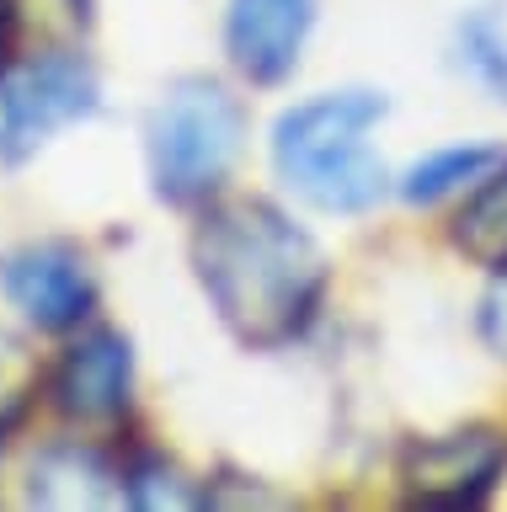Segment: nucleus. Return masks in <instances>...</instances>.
I'll use <instances>...</instances> for the list:
<instances>
[{
  "label": "nucleus",
  "instance_id": "f257e3e1",
  "mask_svg": "<svg viewBox=\"0 0 507 512\" xmlns=\"http://www.w3.org/2000/svg\"><path fill=\"white\" fill-rule=\"evenodd\" d=\"M193 262L219 320L251 347H283L310 326L326 283L315 240L273 203L235 198L209 208L193 235Z\"/></svg>",
  "mask_w": 507,
  "mask_h": 512
},
{
  "label": "nucleus",
  "instance_id": "f03ea898",
  "mask_svg": "<svg viewBox=\"0 0 507 512\" xmlns=\"http://www.w3.org/2000/svg\"><path fill=\"white\" fill-rule=\"evenodd\" d=\"M385 118V96L331 91L289 107L273 128L278 176L326 214H363L385 198V160L369 150V128Z\"/></svg>",
  "mask_w": 507,
  "mask_h": 512
},
{
  "label": "nucleus",
  "instance_id": "7ed1b4c3",
  "mask_svg": "<svg viewBox=\"0 0 507 512\" xmlns=\"http://www.w3.org/2000/svg\"><path fill=\"white\" fill-rule=\"evenodd\" d=\"M241 128V102L219 80H177L150 118V171L161 198H209L241 150Z\"/></svg>",
  "mask_w": 507,
  "mask_h": 512
},
{
  "label": "nucleus",
  "instance_id": "20e7f679",
  "mask_svg": "<svg viewBox=\"0 0 507 512\" xmlns=\"http://www.w3.org/2000/svg\"><path fill=\"white\" fill-rule=\"evenodd\" d=\"M97 112V75L70 54H43L33 64L0 70V160H27L59 128Z\"/></svg>",
  "mask_w": 507,
  "mask_h": 512
},
{
  "label": "nucleus",
  "instance_id": "39448f33",
  "mask_svg": "<svg viewBox=\"0 0 507 512\" xmlns=\"http://www.w3.org/2000/svg\"><path fill=\"white\" fill-rule=\"evenodd\" d=\"M502 464H507V443L497 432L465 427V432L411 443L401 459V480L417 507H470L497 486Z\"/></svg>",
  "mask_w": 507,
  "mask_h": 512
},
{
  "label": "nucleus",
  "instance_id": "423d86ee",
  "mask_svg": "<svg viewBox=\"0 0 507 512\" xmlns=\"http://www.w3.org/2000/svg\"><path fill=\"white\" fill-rule=\"evenodd\" d=\"M0 288H6V299L17 304L38 331L81 326V320L91 315V304H97L91 267L81 262V251L59 246V240H43V246H27L17 256H6Z\"/></svg>",
  "mask_w": 507,
  "mask_h": 512
},
{
  "label": "nucleus",
  "instance_id": "0eeeda50",
  "mask_svg": "<svg viewBox=\"0 0 507 512\" xmlns=\"http://www.w3.org/2000/svg\"><path fill=\"white\" fill-rule=\"evenodd\" d=\"M129 384H134V352L118 331H91L81 336L54 374V400L70 422L107 427L129 411Z\"/></svg>",
  "mask_w": 507,
  "mask_h": 512
},
{
  "label": "nucleus",
  "instance_id": "6e6552de",
  "mask_svg": "<svg viewBox=\"0 0 507 512\" xmlns=\"http://www.w3.org/2000/svg\"><path fill=\"white\" fill-rule=\"evenodd\" d=\"M315 22V0H230L225 48L235 70L251 80H283L299 64L305 32Z\"/></svg>",
  "mask_w": 507,
  "mask_h": 512
},
{
  "label": "nucleus",
  "instance_id": "1a4fd4ad",
  "mask_svg": "<svg viewBox=\"0 0 507 512\" xmlns=\"http://www.w3.org/2000/svg\"><path fill=\"white\" fill-rule=\"evenodd\" d=\"M27 502L54 507V512H97V507L129 502V480L91 448L59 443L38 454L33 475H27Z\"/></svg>",
  "mask_w": 507,
  "mask_h": 512
},
{
  "label": "nucleus",
  "instance_id": "9d476101",
  "mask_svg": "<svg viewBox=\"0 0 507 512\" xmlns=\"http://www.w3.org/2000/svg\"><path fill=\"white\" fill-rule=\"evenodd\" d=\"M454 240L465 256H475V262L507 267V166L491 176L486 187H475L465 214L454 219Z\"/></svg>",
  "mask_w": 507,
  "mask_h": 512
},
{
  "label": "nucleus",
  "instance_id": "9b49d317",
  "mask_svg": "<svg viewBox=\"0 0 507 512\" xmlns=\"http://www.w3.org/2000/svg\"><path fill=\"white\" fill-rule=\"evenodd\" d=\"M491 166H497V150H491V144H459V150H438V155H427L422 166H411L406 198H411V203H438L443 192L475 182V176L491 171Z\"/></svg>",
  "mask_w": 507,
  "mask_h": 512
},
{
  "label": "nucleus",
  "instance_id": "f8f14e48",
  "mask_svg": "<svg viewBox=\"0 0 507 512\" xmlns=\"http://www.w3.org/2000/svg\"><path fill=\"white\" fill-rule=\"evenodd\" d=\"M33 390H38V352L0 326V432L33 406Z\"/></svg>",
  "mask_w": 507,
  "mask_h": 512
},
{
  "label": "nucleus",
  "instance_id": "ddd939ff",
  "mask_svg": "<svg viewBox=\"0 0 507 512\" xmlns=\"http://www.w3.org/2000/svg\"><path fill=\"white\" fill-rule=\"evenodd\" d=\"M465 38V59H470V70L486 80L491 91L507 102V32L497 27V16H475V22L459 32Z\"/></svg>",
  "mask_w": 507,
  "mask_h": 512
},
{
  "label": "nucleus",
  "instance_id": "4468645a",
  "mask_svg": "<svg viewBox=\"0 0 507 512\" xmlns=\"http://www.w3.org/2000/svg\"><path fill=\"white\" fill-rule=\"evenodd\" d=\"M129 502L134 507H198L203 496L187 486V480L161 459H145L139 470L129 475Z\"/></svg>",
  "mask_w": 507,
  "mask_h": 512
},
{
  "label": "nucleus",
  "instance_id": "2eb2a0df",
  "mask_svg": "<svg viewBox=\"0 0 507 512\" xmlns=\"http://www.w3.org/2000/svg\"><path fill=\"white\" fill-rule=\"evenodd\" d=\"M481 336H486V342L507 358V278H502L497 288H491L486 304H481Z\"/></svg>",
  "mask_w": 507,
  "mask_h": 512
},
{
  "label": "nucleus",
  "instance_id": "dca6fc26",
  "mask_svg": "<svg viewBox=\"0 0 507 512\" xmlns=\"http://www.w3.org/2000/svg\"><path fill=\"white\" fill-rule=\"evenodd\" d=\"M11 48H17V6L0 0V70L11 64Z\"/></svg>",
  "mask_w": 507,
  "mask_h": 512
}]
</instances>
